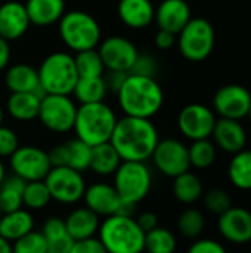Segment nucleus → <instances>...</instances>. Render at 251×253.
Wrapping results in <instances>:
<instances>
[{
    "label": "nucleus",
    "mask_w": 251,
    "mask_h": 253,
    "mask_svg": "<svg viewBox=\"0 0 251 253\" xmlns=\"http://www.w3.org/2000/svg\"><path fill=\"white\" fill-rule=\"evenodd\" d=\"M160 141L151 119L123 116L117 120L109 142L123 162H146Z\"/></svg>",
    "instance_id": "1"
},
{
    "label": "nucleus",
    "mask_w": 251,
    "mask_h": 253,
    "mask_svg": "<svg viewBox=\"0 0 251 253\" xmlns=\"http://www.w3.org/2000/svg\"><path fill=\"white\" fill-rule=\"evenodd\" d=\"M124 116L152 119L164 104V92L155 77L129 73L123 86L115 93Z\"/></svg>",
    "instance_id": "2"
},
{
    "label": "nucleus",
    "mask_w": 251,
    "mask_h": 253,
    "mask_svg": "<svg viewBox=\"0 0 251 253\" xmlns=\"http://www.w3.org/2000/svg\"><path fill=\"white\" fill-rule=\"evenodd\" d=\"M115 111L104 101L95 104H84L77 108V116L72 130L75 138L81 139L90 147L109 142L117 125Z\"/></svg>",
    "instance_id": "3"
},
{
    "label": "nucleus",
    "mask_w": 251,
    "mask_h": 253,
    "mask_svg": "<svg viewBox=\"0 0 251 253\" xmlns=\"http://www.w3.org/2000/svg\"><path fill=\"white\" fill-rule=\"evenodd\" d=\"M98 239L108 253H143L145 233L133 216H107L99 225Z\"/></svg>",
    "instance_id": "4"
},
{
    "label": "nucleus",
    "mask_w": 251,
    "mask_h": 253,
    "mask_svg": "<svg viewBox=\"0 0 251 253\" xmlns=\"http://www.w3.org/2000/svg\"><path fill=\"white\" fill-rule=\"evenodd\" d=\"M59 37L72 52L96 49L102 39L101 25L95 16L84 10H70L58 22Z\"/></svg>",
    "instance_id": "5"
},
{
    "label": "nucleus",
    "mask_w": 251,
    "mask_h": 253,
    "mask_svg": "<svg viewBox=\"0 0 251 253\" xmlns=\"http://www.w3.org/2000/svg\"><path fill=\"white\" fill-rule=\"evenodd\" d=\"M37 73L44 95H71L78 80L74 56L68 52L47 55L37 68Z\"/></svg>",
    "instance_id": "6"
},
{
    "label": "nucleus",
    "mask_w": 251,
    "mask_h": 253,
    "mask_svg": "<svg viewBox=\"0 0 251 253\" xmlns=\"http://www.w3.org/2000/svg\"><path fill=\"white\" fill-rule=\"evenodd\" d=\"M114 176V188L124 203L136 206L152 188V172L146 162H121Z\"/></svg>",
    "instance_id": "7"
},
{
    "label": "nucleus",
    "mask_w": 251,
    "mask_h": 253,
    "mask_svg": "<svg viewBox=\"0 0 251 253\" xmlns=\"http://www.w3.org/2000/svg\"><path fill=\"white\" fill-rule=\"evenodd\" d=\"M178 36L180 53L191 62H201L207 59L215 49V28L206 18H191Z\"/></svg>",
    "instance_id": "8"
},
{
    "label": "nucleus",
    "mask_w": 251,
    "mask_h": 253,
    "mask_svg": "<svg viewBox=\"0 0 251 253\" xmlns=\"http://www.w3.org/2000/svg\"><path fill=\"white\" fill-rule=\"evenodd\" d=\"M43 181L52 200L65 206H71L83 200L87 187L81 172L68 166H53Z\"/></svg>",
    "instance_id": "9"
},
{
    "label": "nucleus",
    "mask_w": 251,
    "mask_h": 253,
    "mask_svg": "<svg viewBox=\"0 0 251 253\" xmlns=\"http://www.w3.org/2000/svg\"><path fill=\"white\" fill-rule=\"evenodd\" d=\"M77 108L75 101L70 95H44L37 119L53 133H68L74 127Z\"/></svg>",
    "instance_id": "10"
},
{
    "label": "nucleus",
    "mask_w": 251,
    "mask_h": 253,
    "mask_svg": "<svg viewBox=\"0 0 251 253\" xmlns=\"http://www.w3.org/2000/svg\"><path fill=\"white\" fill-rule=\"evenodd\" d=\"M9 166L12 173L25 182L43 181L52 169L47 151L36 145H19L9 157Z\"/></svg>",
    "instance_id": "11"
},
{
    "label": "nucleus",
    "mask_w": 251,
    "mask_h": 253,
    "mask_svg": "<svg viewBox=\"0 0 251 253\" xmlns=\"http://www.w3.org/2000/svg\"><path fill=\"white\" fill-rule=\"evenodd\" d=\"M84 205L87 209L95 212L98 216H112V215H127L132 216L135 212V206L124 203L114 185L107 182H95L86 187L83 196Z\"/></svg>",
    "instance_id": "12"
},
{
    "label": "nucleus",
    "mask_w": 251,
    "mask_h": 253,
    "mask_svg": "<svg viewBox=\"0 0 251 253\" xmlns=\"http://www.w3.org/2000/svg\"><path fill=\"white\" fill-rule=\"evenodd\" d=\"M151 159L155 169L167 178H176L191 168L188 147L175 138L160 139Z\"/></svg>",
    "instance_id": "13"
},
{
    "label": "nucleus",
    "mask_w": 251,
    "mask_h": 253,
    "mask_svg": "<svg viewBox=\"0 0 251 253\" xmlns=\"http://www.w3.org/2000/svg\"><path fill=\"white\" fill-rule=\"evenodd\" d=\"M98 52L102 58L105 70L130 73L139 50L136 44L123 36H109L98 46Z\"/></svg>",
    "instance_id": "14"
},
{
    "label": "nucleus",
    "mask_w": 251,
    "mask_h": 253,
    "mask_svg": "<svg viewBox=\"0 0 251 253\" xmlns=\"http://www.w3.org/2000/svg\"><path fill=\"white\" fill-rule=\"evenodd\" d=\"M216 125L215 113L203 104H189L183 107L178 116V127L180 133L191 139H209Z\"/></svg>",
    "instance_id": "15"
},
{
    "label": "nucleus",
    "mask_w": 251,
    "mask_h": 253,
    "mask_svg": "<svg viewBox=\"0 0 251 253\" xmlns=\"http://www.w3.org/2000/svg\"><path fill=\"white\" fill-rule=\"evenodd\" d=\"M251 105V93L241 84L222 86L213 98L215 111L222 119L241 120L247 117Z\"/></svg>",
    "instance_id": "16"
},
{
    "label": "nucleus",
    "mask_w": 251,
    "mask_h": 253,
    "mask_svg": "<svg viewBox=\"0 0 251 253\" xmlns=\"http://www.w3.org/2000/svg\"><path fill=\"white\" fill-rule=\"evenodd\" d=\"M217 228L225 240L235 245H246L251 242V212L244 208L231 206L219 215Z\"/></svg>",
    "instance_id": "17"
},
{
    "label": "nucleus",
    "mask_w": 251,
    "mask_h": 253,
    "mask_svg": "<svg viewBox=\"0 0 251 253\" xmlns=\"http://www.w3.org/2000/svg\"><path fill=\"white\" fill-rule=\"evenodd\" d=\"M92 147L83 142L78 138L70 139L64 144L53 147L49 154V160L53 166H68L78 172H84L89 169Z\"/></svg>",
    "instance_id": "18"
},
{
    "label": "nucleus",
    "mask_w": 251,
    "mask_h": 253,
    "mask_svg": "<svg viewBox=\"0 0 251 253\" xmlns=\"http://www.w3.org/2000/svg\"><path fill=\"white\" fill-rule=\"evenodd\" d=\"M31 22L25 4L9 0L0 4V37L7 42L18 40L28 31Z\"/></svg>",
    "instance_id": "19"
},
{
    "label": "nucleus",
    "mask_w": 251,
    "mask_h": 253,
    "mask_svg": "<svg viewBox=\"0 0 251 253\" xmlns=\"http://www.w3.org/2000/svg\"><path fill=\"white\" fill-rule=\"evenodd\" d=\"M154 21L158 30L179 34L191 21V7L186 0H163L155 9Z\"/></svg>",
    "instance_id": "20"
},
{
    "label": "nucleus",
    "mask_w": 251,
    "mask_h": 253,
    "mask_svg": "<svg viewBox=\"0 0 251 253\" xmlns=\"http://www.w3.org/2000/svg\"><path fill=\"white\" fill-rule=\"evenodd\" d=\"M215 144L229 154H237L246 148L247 133L240 120L232 119H219L213 127L212 133Z\"/></svg>",
    "instance_id": "21"
},
{
    "label": "nucleus",
    "mask_w": 251,
    "mask_h": 253,
    "mask_svg": "<svg viewBox=\"0 0 251 253\" xmlns=\"http://www.w3.org/2000/svg\"><path fill=\"white\" fill-rule=\"evenodd\" d=\"M117 13L127 28L142 30L154 22L155 7L151 0H120Z\"/></svg>",
    "instance_id": "22"
},
{
    "label": "nucleus",
    "mask_w": 251,
    "mask_h": 253,
    "mask_svg": "<svg viewBox=\"0 0 251 253\" xmlns=\"http://www.w3.org/2000/svg\"><path fill=\"white\" fill-rule=\"evenodd\" d=\"M4 83H6V87L10 90V93L36 92L44 96V92L40 87L37 68H34L33 65L15 64L9 67L4 74Z\"/></svg>",
    "instance_id": "23"
},
{
    "label": "nucleus",
    "mask_w": 251,
    "mask_h": 253,
    "mask_svg": "<svg viewBox=\"0 0 251 253\" xmlns=\"http://www.w3.org/2000/svg\"><path fill=\"white\" fill-rule=\"evenodd\" d=\"M25 9L31 25L50 27L58 24L65 13V0H27Z\"/></svg>",
    "instance_id": "24"
},
{
    "label": "nucleus",
    "mask_w": 251,
    "mask_h": 253,
    "mask_svg": "<svg viewBox=\"0 0 251 253\" xmlns=\"http://www.w3.org/2000/svg\"><path fill=\"white\" fill-rule=\"evenodd\" d=\"M68 234L74 242L95 237L99 231V216L87 208H77L64 219Z\"/></svg>",
    "instance_id": "25"
},
{
    "label": "nucleus",
    "mask_w": 251,
    "mask_h": 253,
    "mask_svg": "<svg viewBox=\"0 0 251 253\" xmlns=\"http://www.w3.org/2000/svg\"><path fill=\"white\" fill-rule=\"evenodd\" d=\"M41 98L43 96L36 92L10 93V96L6 101V111L16 122H33L38 117Z\"/></svg>",
    "instance_id": "26"
},
{
    "label": "nucleus",
    "mask_w": 251,
    "mask_h": 253,
    "mask_svg": "<svg viewBox=\"0 0 251 253\" xmlns=\"http://www.w3.org/2000/svg\"><path fill=\"white\" fill-rule=\"evenodd\" d=\"M34 230V216L28 209H16L3 213L0 218V236L10 243L24 237Z\"/></svg>",
    "instance_id": "27"
},
{
    "label": "nucleus",
    "mask_w": 251,
    "mask_h": 253,
    "mask_svg": "<svg viewBox=\"0 0 251 253\" xmlns=\"http://www.w3.org/2000/svg\"><path fill=\"white\" fill-rule=\"evenodd\" d=\"M47 242V253H70L74 240L67 231L65 221L59 216H50L44 221L41 231Z\"/></svg>",
    "instance_id": "28"
},
{
    "label": "nucleus",
    "mask_w": 251,
    "mask_h": 253,
    "mask_svg": "<svg viewBox=\"0 0 251 253\" xmlns=\"http://www.w3.org/2000/svg\"><path fill=\"white\" fill-rule=\"evenodd\" d=\"M121 162L123 160L120 159L112 144L104 142L92 147L89 169L98 176H112Z\"/></svg>",
    "instance_id": "29"
},
{
    "label": "nucleus",
    "mask_w": 251,
    "mask_h": 253,
    "mask_svg": "<svg viewBox=\"0 0 251 253\" xmlns=\"http://www.w3.org/2000/svg\"><path fill=\"white\" fill-rule=\"evenodd\" d=\"M108 92L109 90L107 87L104 76L89 77V79H80L78 77L71 95H74L75 101L80 102V105H84V104L104 102Z\"/></svg>",
    "instance_id": "30"
},
{
    "label": "nucleus",
    "mask_w": 251,
    "mask_h": 253,
    "mask_svg": "<svg viewBox=\"0 0 251 253\" xmlns=\"http://www.w3.org/2000/svg\"><path fill=\"white\" fill-rule=\"evenodd\" d=\"M25 181L16 175L6 176L0 185V211L1 213L13 212L16 209L24 208L22 205V193L25 188Z\"/></svg>",
    "instance_id": "31"
},
{
    "label": "nucleus",
    "mask_w": 251,
    "mask_h": 253,
    "mask_svg": "<svg viewBox=\"0 0 251 253\" xmlns=\"http://www.w3.org/2000/svg\"><path fill=\"white\" fill-rule=\"evenodd\" d=\"M173 179V196L180 203L192 205L203 196V184L195 173L188 170Z\"/></svg>",
    "instance_id": "32"
},
{
    "label": "nucleus",
    "mask_w": 251,
    "mask_h": 253,
    "mask_svg": "<svg viewBox=\"0 0 251 253\" xmlns=\"http://www.w3.org/2000/svg\"><path fill=\"white\" fill-rule=\"evenodd\" d=\"M228 176L231 182L244 191L251 190V150H243L234 154L229 168Z\"/></svg>",
    "instance_id": "33"
},
{
    "label": "nucleus",
    "mask_w": 251,
    "mask_h": 253,
    "mask_svg": "<svg viewBox=\"0 0 251 253\" xmlns=\"http://www.w3.org/2000/svg\"><path fill=\"white\" fill-rule=\"evenodd\" d=\"M74 62H75L77 74L80 79L101 77L105 74V65L98 52V47L77 52L74 56Z\"/></svg>",
    "instance_id": "34"
},
{
    "label": "nucleus",
    "mask_w": 251,
    "mask_h": 253,
    "mask_svg": "<svg viewBox=\"0 0 251 253\" xmlns=\"http://www.w3.org/2000/svg\"><path fill=\"white\" fill-rule=\"evenodd\" d=\"M178 248L176 236L163 227H155L154 230L145 233V249L146 253H175Z\"/></svg>",
    "instance_id": "35"
},
{
    "label": "nucleus",
    "mask_w": 251,
    "mask_h": 253,
    "mask_svg": "<svg viewBox=\"0 0 251 253\" xmlns=\"http://www.w3.org/2000/svg\"><path fill=\"white\" fill-rule=\"evenodd\" d=\"M52 197L44 181L27 182L22 193V205L28 211H41L50 203Z\"/></svg>",
    "instance_id": "36"
},
{
    "label": "nucleus",
    "mask_w": 251,
    "mask_h": 253,
    "mask_svg": "<svg viewBox=\"0 0 251 253\" xmlns=\"http://www.w3.org/2000/svg\"><path fill=\"white\" fill-rule=\"evenodd\" d=\"M189 163L197 169H207L216 160V147L209 139L192 141L191 147H188Z\"/></svg>",
    "instance_id": "37"
},
{
    "label": "nucleus",
    "mask_w": 251,
    "mask_h": 253,
    "mask_svg": "<svg viewBox=\"0 0 251 253\" xmlns=\"http://www.w3.org/2000/svg\"><path fill=\"white\" fill-rule=\"evenodd\" d=\"M204 215L194 208L185 209L178 218V230L186 239H197L204 230Z\"/></svg>",
    "instance_id": "38"
},
{
    "label": "nucleus",
    "mask_w": 251,
    "mask_h": 253,
    "mask_svg": "<svg viewBox=\"0 0 251 253\" xmlns=\"http://www.w3.org/2000/svg\"><path fill=\"white\" fill-rule=\"evenodd\" d=\"M13 253H47V242L40 231H31L12 243Z\"/></svg>",
    "instance_id": "39"
},
{
    "label": "nucleus",
    "mask_w": 251,
    "mask_h": 253,
    "mask_svg": "<svg viewBox=\"0 0 251 253\" xmlns=\"http://www.w3.org/2000/svg\"><path fill=\"white\" fill-rule=\"evenodd\" d=\"M204 205H206L207 211H210L212 213L222 215L232 206V202H231V196L228 194V191H225L222 188H213L206 193Z\"/></svg>",
    "instance_id": "40"
},
{
    "label": "nucleus",
    "mask_w": 251,
    "mask_h": 253,
    "mask_svg": "<svg viewBox=\"0 0 251 253\" xmlns=\"http://www.w3.org/2000/svg\"><path fill=\"white\" fill-rule=\"evenodd\" d=\"M19 147V138L7 126H0V159H9Z\"/></svg>",
    "instance_id": "41"
},
{
    "label": "nucleus",
    "mask_w": 251,
    "mask_h": 253,
    "mask_svg": "<svg viewBox=\"0 0 251 253\" xmlns=\"http://www.w3.org/2000/svg\"><path fill=\"white\" fill-rule=\"evenodd\" d=\"M157 61L151 53H139L130 73L132 74H139V76H146V77H154L157 73Z\"/></svg>",
    "instance_id": "42"
},
{
    "label": "nucleus",
    "mask_w": 251,
    "mask_h": 253,
    "mask_svg": "<svg viewBox=\"0 0 251 253\" xmlns=\"http://www.w3.org/2000/svg\"><path fill=\"white\" fill-rule=\"evenodd\" d=\"M70 253H108L99 239L90 237L84 240H77L72 243Z\"/></svg>",
    "instance_id": "43"
},
{
    "label": "nucleus",
    "mask_w": 251,
    "mask_h": 253,
    "mask_svg": "<svg viewBox=\"0 0 251 253\" xmlns=\"http://www.w3.org/2000/svg\"><path fill=\"white\" fill-rule=\"evenodd\" d=\"M188 253H226V251L216 240L201 239L191 245V248L188 249Z\"/></svg>",
    "instance_id": "44"
},
{
    "label": "nucleus",
    "mask_w": 251,
    "mask_h": 253,
    "mask_svg": "<svg viewBox=\"0 0 251 253\" xmlns=\"http://www.w3.org/2000/svg\"><path fill=\"white\" fill-rule=\"evenodd\" d=\"M127 74L129 73H121V71H108L107 76L104 74V79H105L108 90L112 92V93H117L120 90V87L123 86Z\"/></svg>",
    "instance_id": "45"
},
{
    "label": "nucleus",
    "mask_w": 251,
    "mask_h": 253,
    "mask_svg": "<svg viewBox=\"0 0 251 253\" xmlns=\"http://www.w3.org/2000/svg\"><path fill=\"white\" fill-rule=\"evenodd\" d=\"M154 42H155V46L160 50H169L176 43V34L169 33V31H164V30H158V33L155 34Z\"/></svg>",
    "instance_id": "46"
},
{
    "label": "nucleus",
    "mask_w": 251,
    "mask_h": 253,
    "mask_svg": "<svg viewBox=\"0 0 251 253\" xmlns=\"http://www.w3.org/2000/svg\"><path fill=\"white\" fill-rule=\"evenodd\" d=\"M135 219L143 233H148V231L154 230L155 227H158V216L152 212H143Z\"/></svg>",
    "instance_id": "47"
},
{
    "label": "nucleus",
    "mask_w": 251,
    "mask_h": 253,
    "mask_svg": "<svg viewBox=\"0 0 251 253\" xmlns=\"http://www.w3.org/2000/svg\"><path fill=\"white\" fill-rule=\"evenodd\" d=\"M10 61V46L9 42L0 37V73L4 71Z\"/></svg>",
    "instance_id": "48"
},
{
    "label": "nucleus",
    "mask_w": 251,
    "mask_h": 253,
    "mask_svg": "<svg viewBox=\"0 0 251 253\" xmlns=\"http://www.w3.org/2000/svg\"><path fill=\"white\" fill-rule=\"evenodd\" d=\"M0 253H13L12 243L0 236Z\"/></svg>",
    "instance_id": "49"
},
{
    "label": "nucleus",
    "mask_w": 251,
    "mask_h": 253,
    "mask_svg": "<svg viewBox=\"0 0 251 253\" xmlns=\"http://www.w3.org/2000/svg\"><path fill=\"white\" fill-rule=\"evenodd\" d=\"M6 176H7V175H6V168H4V165H3V162H1V159H0V185H1V182L4 181Z\"/></svg>",
    "instance_id": "50"
},
{
    "label": "nucleus",
    "mask_w": 251,
    "mask_h": 253,
    "mask_svg": "<svg viewBox=\"0 0 251 253\" xmlns=\"http://www.w3.org/2000/svg\"><path fill=\"white\" fill-rule=\"evenodd\" d=\"M3 119H4V111H3V107L0 105V126L3 125Z\"/></svg>",
    "instance_id": "51"
},
{
    "label": "nucleus",
    "mask_w": 251,
    "mask_h": 253,
    "mask_svg": "<svg viewBox=\"0 0 251 253\" xmlns=\"http://www.w3.org/2000/svg\"><path fill=\"white\" fill-rule=\"evenodd\" d=\"M247 117L250 119V122H251V105H250V110H249V113H247Z\"/></svg>",
    "instance_id": "52"
},
{
    "label": "nucleus",
    "mask_w": 251,
    "mask_h": 253,
    "mask_svg": "<svg viewBox=\"0 0 251 253\" xmlns=\"http://www.w3.org/2000/svg\"><path fill=\"white\" fill-rule=\"evenodd\" d=\"M1 215H3V213H1V211H0V218H1Z\"/></svg>",
    "instance_id": "53"
}]
</instances>
